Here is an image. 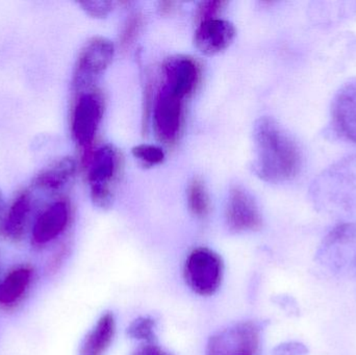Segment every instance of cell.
I'll use <instances>...</instances> for the list:
<instances>
[{
    "label": "cell",
    "instance_id": "1",
    "mask_svg": "<svg viewBox=\"0 0 356 355\" xmlns=\"http://www.w3.org/2000/svg\"><path fill=\"white\" fill-rule=\"evenodd\" d=\"M255 160L253 168L259 179L278 183L292 181L300 172L302 156L292 137L270 117L254 125Z\"/></svg>",
    "mask_w": 356,
    "mask_h": 355
},
{
    "label": "cell",
    "instance_id": "2",
    "mask_svg": "<svg viewBox=\"0 0 356 355\" xmlns=\"http://www.w3.org/2000/svg\"><path fill=\"white\" fill-rule=\"evenodd\" d=\"M312 201L332 216L356 214V154L332 165L312 183Z\"/></svg>",
    "mask_w": 356,
    "mask_h": 355
},
{
    "label": "cell",
    "instance_id": "3",
    "mask_svg": "<svg viewBox=\"0 0 356 355\" xmlns=\"http://www.w3.org/2000/svg\"><path fill=\"white\" fill-rule=\"evenodd\" d=\"M87 181L92 201L100 208H110L114 188L121 168L118 150L110 144L97 148L85 156Z\"/></svg>",
    "mask_w": 356,
    "mask_h": 355
},
{
    "label": "cell",
    "instance_id": "4",
    "mask_svg": "<svg viewBox=\"0 0 356 355\" xmlns=\"http://www.w3.org/2000/svg\"><path fill=\"white\" fill-rule=\"evenodd\" d=\"M316 258L334 274L356 277V223L334 227L322 241Z\"/></svg>",
    "mask_w": 356,
    "mask_h": 355
},
{
    "label": "cell",
    "instance_id": "5",
    "mask_svg": "<svg viewBox=\"0 0 356 355\" xmlns=\"http://www.w3.org/2000/svg\"><path fill=\"white\" fill-rule=\"evenodd\" d=\"M114 44L96 35L88 40L77 56L71 87L74 95L94 89V83L104 74L114 58Z\"/></svg>",
    "mask_w": 356,
    "mask_h": 355
},
{
    "label": "cell",
    "instance_id": "6",
    "mask_svg": "<svg viewBox=\"0 0 356 355\" xmlns=\"http://www.w3.org/2000/svg\"><path fill=\"white\" fill-rule=\"evenodd\" d=\"M104 104L95 89L75 95L71 112L70 129L73 141L85 151H89L97 135L104 117Z\"/></svg>",
    "mask_w": 356,
    "mask_h": 355
},
{
    "label": "cell",
    "instance_id": "7",
    "mask_svg": "<svg viewBox=\"0 0 356 355\" xmlns=\"http://www.w3.org/2000/svg\"><path fill=\"white\" fill-rule=\"evenodd\" d=\"M223 262L209 248L193 250L186 261L184 279L188 287L201 296L213 295L221 285Z\"/></svg>",
    "mask_w": 356,
    "mask_h": 355
},
{
    "label": "cell",
    "instance_id": "8",
    "mask_svg": "<svg viewBox=\"0 0 356 355\" xmlns=\"http://www.w3.org/2000/svg\"><path fill=\"white\" fill-rule=\"evenodd\" d=\"M161 89L184 100L191 97L201 81V66L194 58L184 54L170 56L162 67Z\"/></svg>",
    "mask_w": 356,
    "mask_h": 355
},
{
    "label": "cell",
    "instance_id": "9",
    "mask_svg": "<svg viewBox=\"0 0 356 355\" xmlns=\"http://www.w3.org/2000/svg\"><path fill=\"white\" fill-rule=\"evenodd\" d=\"M259 342V329L254 323H238L213 336L207 355H257Z\"/></svg>",
    "mask_w": 356,
    "mask_h": 355
},
{
    "label": "cell",
    "instance_id": "10",
    "mask_svg": "<svg viewBox=\"0 0 356 355\" xmlns=\"http://www.w3.org/2000/svg\"><path fill=\"white\" fill-rule=\"evenodd\" d=\"M184 122V100L161 89L152 115V124L158 139L166 145L177 143Z\"/></svg>",
    "mask_w": 356,
    "mask_h": 355
},
{
    "label": "cell",
    "instance_id": "11",
    "mask_svg": "<svg viewBox=\"0 0 356 355\" xmlns=\"http://www.w3.org/2000/svg\"><path fill=\"white\" fill-rule=\"evenodd\" d=\"M225 216L228 227L236 233L259 231L263 224L257 202L241 187L230 190Z\"/></svg>",
    "mask_w": 356,
    "mask_h": 355
},
{
    "label": "cell",
    "instance_id": "12",
    "mask_svg": "<svg viewBox=\"0 0 356 355\" xmlns=\"http://www.w3.org/2000/svg\"><path fill=\"white\" fill-rule=\"evenodd\" d=\"M71 206L68 200L58 199L44 208L33 223L31 242L35 246H45L58 239L68 227Z\"/></svg>",
    "mask_w": 356,
    "mask_h": 355
},
{
    "label": "cell",
    "instance_id": "13",
    "mask_svg": "<svg viewBox=\"0 0 356 355\" xmlns=\"http://www.w3.org/2000/svg\"><path fill=\"white\" fill-rule=\"evenodd\" d=\"M236 35V27L229 21L211 19L199 24L195 33L194 43L201 53L216 56L232 45Z\"/></svg>",
    "mask_w": 356,
    "mask_h": 355
},
{
    "label": "cell",
    "instance_id": "14",
    "mask_svg": "<svg viewBox=\"0 0 356 355\" xmlns=\"http://www.w3.org/2000/svg\"><path fill=\"white\" fill-rule=\"evenodd\" d=\"M77 172V163L71 156L56 158L42 168L31 181V188L47 194H58L66 189Z\"/></svg>",
    "mask_w": 356,
    "mask_h": 355
},
{
    "label": "cell",
    "instance_id": "15",
    "mask_svg": "<svg viewBox=\"0 0 356 355\" xmlns=\"http://www.w3.org/2000/svg\"><path fill=\"white\" fill-rule=\"evenodd\" d=\"M332 116L337 133L356 144V79L345 83L334 96Z\"/></svg>",
    "mask_w": 356,
    "mask_h": 355
},
{
    "label": "cell",
    "instance_id": "16",
    "mask_svg": "<svg viewBox=\"0 0 356 355\" xmlns=\"http://www.w3.org/2000/svg\"><path fill=\"white\" fill-rule=\"evenodd\" d=\"M33 208V195L31 190L24 189L6 208V215L0 225V235L10 242L23 239L29 226V219Z\"/></svg>",
    "mask_w": 356,
    "mask_h": 355
},
{
    "label": "cell",
    "instance_id": "17",
    "mask_svg": "<svg viewBox=\"0 0 356 355\" xmlns=\"http://www.w3.org/2000/svg\"><path fill=\"white\" fill-rule=\"evenodd\" d=\"M33 271L29 266L13 269L0 281V306L13 308L22 300L31 287Z\"/></svg>",
    "mask_w": 356,
    "mask_h": 355
},
{
    "label": "cell",
    "instance_id": "18",
    "mask_svg": "<svg viewBox=\"0 0 356 355\" xmlns=\"http://www.w3.org/2000/svg\"><path fill=\"white\" fill-rule=\"evenodd\" d=\"M116 331L114 315H102L89 331L79 348V355H104L110 348Z\"/></svg>",
    "mask_w": 356,
    "mask_h": 355
},
{
    "label": "cell",
    "instance_id": "19",
    "mask_svg": "<svg viewBox=\"0 0 356 355\" xmlns=\"http://www.w3.org/2000/svg\"><path fill=\"white\" fill-rule=\"evenodd\" d=\"M188 204L195 216L202 218L209 214V198L205 185L200 179H196L188 185Z\"/></svg>",
    "mask_w": 356,
    "mask_h": 355
},
{
    "label": "cell",
    "instance_id": "20",
    "mask_svg": "<svg viewBox=\"0 0 356 355\" xmlns=\"http://www.w3.org/2000/svg\"><path fill=\"white\" fill-rule=\"evenodd\" d=\"M133 156L146 167H154L162 164L165 160V154L158 146L141 144L131 150Z\"/></svg>",
    "mask_w": 356,
    "mask_h": 355
},
{
    "label": "cell",
    "instance_id": "21",
    "mask_svg": "<svg viewBox=\"0 0 356 355\" xmlns=\"http://www.w3.org/2000/svg\"><path fill=\"white\" fill-rule=\"evenodd\" d=\"M156 322L148 317H141L131 323L129 327V335L134 339L152 342L156 338Z\"/></svg>",
    "mask_w": 356,
    "mask_h": 355
},
{
    "label": "cell",
    "instance_id": "22",
    "mask_svg": "<svg viewBox=\"0 0 356 355\" xmlns=\"http://www.w3.org/2000/svg\"><path fill=\"white\" fill-rule=\"evenodd\" d=\"M142 25H143V17L141 15L135 14L127 19L121 33L120 43L122 47H127L135 41L141 31Z\"/></svg>",
    "mask_w": 356,
    "mask_h": 355
},
{
    "label": "cell",
    "instance_id": "23",
    "mask_svg": "<svg viewBox=\"0 0 356 355\" xmlns=\"http://www.w3.org/2000/svg\"><path fill=\"white\" fill-rule=\"evenodd\" d=\"M79 4L81 10H85L89 16L98 19L106 18L114 8V3L112 1H104V0L81 1Z\"/></svg>",
    "mask_w": 356,
    "mask_h": 355
},
{
    "label": "cell",
    "instance_id": "24",
    "mask_svg": "<svg viewBox=\"0 0 356 355\" xmlns=\"http://www.w3.org/2000/svg\"><path fill=\"white\" fill-rule=\"evenodd\" d=\"M226 6L224 1H203L199 4L198 10H197L196 17L201 22L215 19L219 13L223 10Z\"/></svg>",
    "mask_w": 356,
    "mask_h": 355
},
{
    "label": "cell",
    "instance_id": "25",
    "mask_svg": "<svg viewBox=\"0 0 356 355\" xmlns=\"http://www.w3.org/2000/svg\"><path fill=\"white\" fill-rule=\"evenodd\" d=\"M307 354V348L302 344L291 343L282 346L278 350L280 355H305Z\"/></svg>",
    "mask_w": 356,
    "mask_h": 355
},
{
    "label": "cell",
    "instance_id": "26",
    "mask_svg": "<svg viewBox=\"0 0 356 355\" xmlns=\"http://www.w3.org/2000/svg\"><path fill=\"white\" fill-rule=\"evenodd\" d=\"M133 355H172L165 352L162 348L152 344L142 346L139 349L136 350Z\"/></svg>",
    "mask_w": 356,
    "mask_h": 355
},
{
    "label": "cell",
    "instance_id": "27",
    "mask_svg": "<svg viewBox=\"0 0 356 355\" xmlns=\"http://www.w3.org/2000/svg\"><path fill=\"white\" fill-rule=\"evenodd\" d=\"M175 2H160V10L163 13V14H169V13L172 12L173 8H175Z\"/></svg>",
    "mask_w": 356,
    "mask_h": 355
},
{
    "label": "cell",
    "instance_id": "28",
    "mask_svg": "<svg viewBox=\"0 0 356 355\" xmlns=\"http://www.w3.org/2000/svg\"><path fill=\"white\" fill-rule=\"evenodd\" d=\"M6 212V199H4L3 193H2L1 189H0V225H1L2 220H3L4 215Z\"/></svg>",
    "mask_w": 356,
    "mask_h": 355
}]
</instances>
